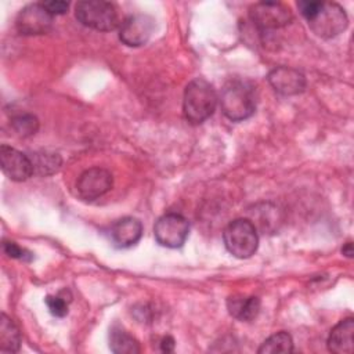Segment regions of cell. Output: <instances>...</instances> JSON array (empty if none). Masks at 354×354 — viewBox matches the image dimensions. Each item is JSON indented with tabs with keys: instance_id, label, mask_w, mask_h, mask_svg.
Segmentation results:
<instances>
[{
	"instance_id": "23",
	"label": "cell",
	"mask_w": 354,
	"mask_h": 354,
	"mask_svg": "<svg viewBox=\"0 0 354 354\" xmlns=\"http://www.w3.org/2000/svg\"><path fill=\"white\" fill-rule=\"evenodd\" d=\"M43 6L46 7V10L51 14V15H62L68 11L69 4L66 1H61V0H51V1H44Z\"/></svg>"
},
{
	"instance_id": "10",
	"label": "cell",
	"mask_w": 354,
	"mask_h": 354,
	"mask_svg": "<svg viewBox=\"0 0 354 354\" xmlns=\"http://www.w3.org/2000/svg\"><path fill=\"white\" fill-rule=\"evenodd\" d=\"M155 24L147 14H134L127 17L119 26V39L130 47L145 44L152 36Z\"/></svg>"
},
{
	"instance_id": "2",
	"label": "cell",
	"mask_w": 354,
	"mask_h": 354,
	"mask_svg": "<svg viewBox=\"0 0 354 354\" xmlns=\"http://www.w3.org/2000/svg\"><path fill=\"white\" fill-rule=\"evenodd\" d=\"M220 106L225 118L242 122L256 111L254 87L246 80H230L221 90Z\"/></svg>"
},
{
	"instance_id": "3",
	"label": "cell",
	"mask_w": 354,
	"mask_h": 354,
	"mask_svg": "<svg viewBox=\"0 0 354 354\" xmlns=\"http://www.w3.org/2000/svg\"><path fill=\"white\" fill-rule=\"evenodd\" d=\"M225 249L238 259L252 257L259 248V235L249 218L232 220L223 232Z\"/></svg>"
},
{
	"instance_id": "5",
	"label": "cell",
	"mask_w": 354,
	"mask_h": 354,
	"mask_svg": "<svg viewBox=\"0 0 354 354\" xmlns=\"http://www.w3.org/2000/svg\"><path fill=\"white\" fill-rule=\"evenodd\" d=\"M310 29L322 39L340 35L348 25V18L343 7L337 3L319 1L315 12L306 19Z\"/></svg>"
},
{
	"instance_id": "12",
	"label": "cell",
	"mask_w": 354,
	"mask_h": 354,
	"mask_svg": "<svg viewBox=\"0 0 354 354\" xmlns=\"http://www.w3.org/2000/svg\"><path fill=\"white\" fill-rule=\"evenodd\" d=\"M268 83L282 95H296L306 88L304 75L289 66H278L272 69L268 73Z\"/></svg>"
},
{
	"instance_id": "21",
	"label": "cell",
	"mask_w": 354,
	"mask_h": 354,
	"mask_svg": "<svg viewBox=\"0 0 354 354\" xmlns=\"http://www.w3.org/2000/svg\"><path fill=\"white\" fill-rule=\"evenodd\" d=\"M50 313L54 315V317H58V318H62L68 314V303L69 300H66L62 295H48L46 296L44 299Z\"/></svg>"
},
{
	"instance_id": "18",
	"label": "cell",
	"mask_w": 354,
	"mask_h": 354,
	"mask_svg": "<svg viewBox=\"0 0 354 354\" xmlns=\"http://www.w3.org/2000/svg\"><path fill=\"white\" fill-rule=\"evenodd\" d=\"M260 354H275V353H292L293 351V340L292 336L285 332H277L267 337L257 350Z\"/></svg>"
},
{
	"instance_id": "7",
	"label": "cell",
	"mask_w": 354,
	"mask_h": 354,
	"mask_svg": "<svg viewBox=\"0 0 354 354\" xmlns=\"http://www.w3.org/2000/svg\"><path fill=\"white\" fill-rule=\"evenodd\" d=\"M250 21L261 30H272L286 26L293 15L289 7L277 1H260L249 10Z\"/></svg>"
},
{
	"instance_id": "19",
	"label": "cell",
	"mask_w": 354,
	"mask_h": 354,
	"mask_svg": "<svg viewBox=\"0 0 354 354\" xmlns=\"http://www.w3.org/2000/svg\"><path fill=\"white\" fill-rule=\"evenodd\" d=\"M30 160L33 165V171L44 176L55 173L61 166V158L55 153H35Z\"/></svg>"
},
{
	"instance_id": "11",
	"label": "cell",
	"mask_w": 354,
	"mask_h": 354,
	"mask_svg": "<svg viewBox=\"0 0 354 354\" xmlns=\"http://www.w3.org/2000/svg\"><path fill=\"white\" fill-rule=\"evenodd\" d=\"M0 160L3 173L12 181H25L35 173L30 158L8 145H1Z\"/></svg>"
},
{
	"instance_id": "6",
	"label": "cell",
	"mask_w": 354,
	"mask_h": 354,
	"mask_svg": "<svg viewBox=\"0 0 354 354\" xmlns=\"http://www.w3.org/2000/svg\"><path fill=\"white\" fill-rule=\"evenodd\" d=\"M189 234L188 220L177 213H167L158 218L153 225V235L159 245L170 249L181 248Z\"/></svg>"
},
{
	"instance_id": "20",
	"label": "cell",
	"mask_w": 354,
	"mask_h": 354,
	"mask_svg": "<svg viewBox=\"0 0 354 354\" xmlns=\"http://www.w3.org/2000/svg\"><path fill=\"white\" fill-rule=\"evenodd\" d=\"M12 129L22 137L33 136L39 129V120L36 116L30 113H21L12 118L11 120Z\"/></svg>"
},
{
	"instance_id": "15",
	"label": "cell",
	"mask_w": 354,
	"mask_h": 354,
	"mask_svg": "<svg viewBox=\"0 0 354 354\" xmlns=\"http://www.w3.org/2000/svg\"><path fill=\"white\" fill-rule=\"evenodd\" d=\"M260 299L256 296H243V295H234L227 300L228 313L239 319V321H253L260 313Z\"/></svg>"
},
{
	"instance_id": "25",
	"label": "cell",
	"mask_w": 354,
	"mask_h": 354,
	"mask_svg": "<svg viewBox=\"0 0 354 354\" xmlns=\"http://www.w3.org/2000/svg\"><path fill=\"white\" fill-rule=\"evenodd\" d=\"M342 252H343V254H346L347 257H351V256H353V245H351V242H347L346 246L342 249Z\"/></svg>"
},
{
	"instance_id": "24",
	"label": "cell",
	"mask_w": 354,
	"mask_h": 354,
	"mask_svg": "<svg viewBox=\"0 0 354 354\" xmlns=\"http://www.w3.org/2000/svg\"><path fill=\"white\" fill-rule=\"evenodd\" d=\"M160 348L163 353H171L174 350V339L171 336H165L160 342Z\"/></svg>"
},
{
	"instance_id": "1",
	"label": "cell",
	"mask_w": 354,
	"mask_h": 354,
	"mask_svg": "<svg viewBox=\"0 0 354 354\" xmlns=\"http://www.w3.org/2000/svg\"><path fill=\"white\" fill-rule=\"evenodd\" d=\"M218 97L214 87L203 77L191 80L183 98V112L191 124H201L216 111Z\"/></svg>"
},
{
	"instance_id": "9",
	"label": "cell",
	"mask_w": 354,
	"mask_h": 354,
	"mask_svg": "<svg viewBox=\"0 0 354 354\" xmlns=\"http://www.w3.org/2000/svg\"><path fill=\"white\" fill-rule=\"evenodd\" d=\"M113 184V177L111 171L102 167H91L84 170L77 181L76 189L79 196L87 201H94L102 195H105Z\"/></svg>"
},
{
	"instance_id": "16",
	"label": "cell",
	"mask_w": 354,
	"mask_h": 354,
	"mask_svg": "<svg viewBox=\"0 0 354 354\" xmlns=\"http://www.w3.org/2000/svg\"><path fill=\"white\" fill-rule=\"evenodd\" d=\"M21 332L11 318L1 314L0 318V351L17 353L21 347Z\"/></svg>"
},
{
	"instance_id": "13",
	"label": "cell",
	"mask_w": 354,
	"mask_h": 354,
	"mask_svg": "<svg viewBox=\"0 0 354 354\" xmlns=\"http://www.w3.org/2000/svg\"><path fill=\"white\" fill-rule=\"evenodd\" d=\"M109 239L115 248L126 249L136 245L142 235V224L136 217H123L109 228Z\"/></svg>"
},
{
	"instance_id": "8",
	"label": "cell",
	"mask_w": 354,
	"mask_h": 354,
	"mask_svg": "<svg viewBox=\"0 0 354 354\" xmlns=\"http://www.w3.org/2000/svg\"><path fill=\"white\" fill-rule=\"evenodd\" d=\"M53 24V15L46 10L43 3L25 6L17 15L15 26L21 35L47 33Z\"/></svg>"
},
{
	"instance_id": "4",
	"label": "cell",
	"mask_w": 354,
	"mask_h": 354,
	"mask_svg": "<svg viewBox=\"0 0 354 354\" xmlns=\"http://www.w3.org/2000/svg\"><path fill=\"white\" fill-rule=\"evenodd\" d=\"M76 19L91 29L109 32L119 25V17L116 7L109 1L102 0H86L79 1L75 6Z\"/></svg>"
},
{
	"instance_id": "22",
	"label": "cell",
	"mask_w": 354,
	"mask_h": 354,
	"mask_svg": "<svg viewBox=\"0 0 354 354\" xmlns=\"http://www.w3.org/2000/svg\"><path fill=\"white\" fill-rule=\"evenodd\" d=\"M3 250L8 257H12V259H18V260H24V261H30L33 259V254L29 250L21 248L19 245H17L15 242H11V241L3 242Z\"/></svg>"
},
{
	"instance_id": "14",
	"label": "cell",
	"mask_w": 354,
	"mask_h": 354,
	"mask_svg": "<svg viewBox=\"0 0 354 354\" xmlns=\"http://www.w3.org/2000/svg\"><path fill=\"white\" fill-rule=\"evenodd\" d=\"M353 333H354V319L351 317L342 319L336 324L328 337V348L336 354H350L353 353Z\"/></svg>"
},
{
	"instance_id": "17",
	"label": "cell",
	"mask_w": 354,
	"mask_h": 354,
	"mask_svg": "<svg viewBox=\"0 0 354 354\" xmlns=\"http://www.w3.org/2000/svg\"><path fill=\"white\" fill-rule=\"evenodd\" d=\"M109 348L115 354H137L140 353L138 342L123 328L115 325L109 333Z\"/></svg>"
}]
</instances>
